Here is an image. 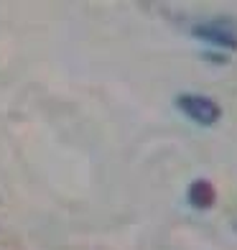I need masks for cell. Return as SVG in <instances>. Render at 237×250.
<instances>
[{
  "instance_id": "cell-1",
  "label": "cell",
  "mask_w": 237,
  "mask_h": 250,
  "mask_svg": "<svg viewBox=\"0 0 237 250\" xmlns=\"http://www.w3.org/2000/svg\"><path fill=\"white\" fill-rule=\"evenodd\" d=\"M176 107L184 112L189 120H194L197 125H214L219 118H222V107L214 102L212 97H204V95H178L176 97Z\"/></svg>"
},
{
  "instance_id": "cell-2",
  "label": "cell",
  "mask_w": 237,
  "mask_h": 250,
  "mask_svg": "<svg viewBox=\"0 0 237 250\" xmlns=\"http://www.w3.org/2000/svg\"><path fill=\"white\" fill-rule=\"evenodd\" d=\"M191 36L209 43L214 49L224 51H237V31L224 23V21H201V23L191 26Z\"/></svg>"
},
{
  "instance_id": "cell-3",
  "label": "cell",
  "mask_w": 237,
  "mask_h": 250,
  "mask_svg": "<svg viewBox=\"0 0 237 250\" xmlns=\"http://www.w3.org/2000/svg\"><path fill=\"white\" fill-rule=\"evenodd\" d=\"M214 199H217V191H214V187L209 184L207 179H197L191 181L189 187V204L194 209H209Z\"/></svg>"
}]
</instances>
